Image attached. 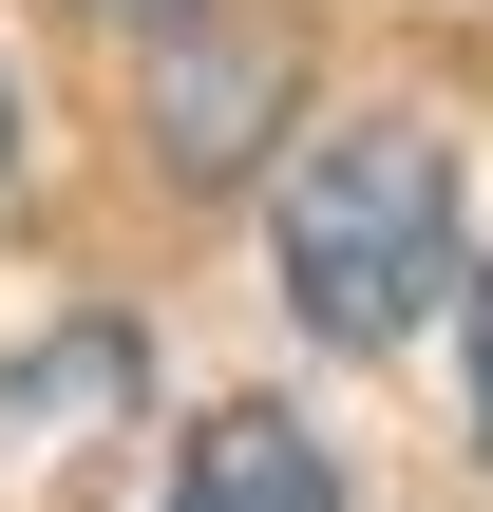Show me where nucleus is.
<instances>
[{"mask_svg":"<svg viewBox=\"0 0 493 512\" xmlns=\"http://www.w3.org/2000/svg\"><path fill=\"white\" fill-rule=\"evenodd\" d=\"M171 512H342V475H323V437H304V418L228 399V418L190 437V475H171Z\"/></svg>","mask_w":493,"mask_h":512,"instance_id":"obj_2","label":"nucleus"},{"mask_svg":"<svg viewBox=\"0 0 493 512\" xmlns=\"http://www.w3.org/2000/svg\"><path fill=\"white\" fill-rule=\"evenodd\" d=\"M114 19H190V0H114Z\"/></svg>","mask_w":493,"mask_h":512,"instance_id":"obj_5","label":"nucleus"},{"mask_svg":"<svg viewBox=\"0 0 493 512\" xmlns=\"http://www.w3.org/2000/svg\"><path fill=\"white\" fill-rule=\"evenodd\" d=\"M437 285H456V152H437L418 114L304 133V171H285V304H304L342 361H380V342L437 323Z\"/></svg>","mask_w":493,"mask_h":512,"instance_id":"obj_1","label":"nucleus"},{"mask_svg":"<svg viewBox=\"0 0 493 512\" xmlns=\"http://www.w3.org/2000/svg\"><path fill=\"white\" fill-rule=\"evenodd\" d=\"M266 76H285L266 38H190V57H171V152H190V171H228V152L266 133Z\"/></svg>","mask_w":493,"mask_h":512,"instance_id":"obj_3","label":"nucleus"},{"mask_svg":"<svg viewBox=\"0 0 493 512\" xmlns=\"http://www.w3.org/2000/svg\"><path fill=\"white\" fill-rule=\"evenodd\" d=\"M475 418H493V266H475Z\"/></svg>","mask_w":493,"mask_h":512,"instance_id":"obj_4","label":"nucleus"}]
</instances>
